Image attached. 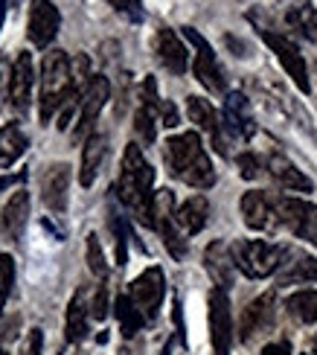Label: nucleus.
I'll return each instance as SVG.
<instances>
[{
	"instance_id": "nucleus-1",
	"label": "nucleus",
	"mask_w": 317,
	"mask_h": 355,
	"mask_svg": "<svg viewBox=\"0 0 317 355\" xmlns=\"http://www.w3.org/2000/svg\"><path fill=\"white\" fill-rule=\"evenodd\" d=\"M152 187H155L152 164L146 160L137 143H128L123 152V166H119L114 192H117V198L123 201V207H128L131 216L146 227H152V201H155Z\"/></svg>"
},
{
	"instance_id": "nucleus-2",
	"label": "nucleus",
	"mask_w": 317,
	"mask_h": 355,
	"mask_svg": "<svg viewBox=\"0 0 317 355\" xmlns=\"http://www.w3.org/2000/svg\"><path fill=\"white\" fill-rule=\"evenodd\" d=\"M163 160L169 172L178 178L180 184L192 189H209L216 187V169L209 160L198 131H184L163 143Z\"/></svg>"
},
{
	"instance_id": "nucleus-3",
	"label": "nucleus",
	"mask_w": 317,
	"mask_h": 355,
	"mask_svg": "<svg viewBox=\"0 0 317 355\" xmlns=\"http://www.w3.org/2000/svg\"><path fill=\"white\" fill-rule=\"evenodd\" d=\"M85 96L73 85V62L65 50H50L41 62V87H38V116L41 125H50L53 116H58L70 96Z\"/></svg>"
},
{
	"instance_id": "nucleus-4",
	"label": "nucleus",
	"mask_w": 317,
	"mask_h": 355,
	"mask_svg": "<svg viewBox=\"0 0 317 355\" xmlns=\"http://www.w3.org/2000/svg\"><path fill=\"white\" fill-rule=\"evenodd\" d=\"M230 250H233L236 271H241L248 279L274 277L282 265V257H285L282 245L265 242V239H239L230 245Z\"/></svg>"
},
{
	"instance_id": "nucleus-5",
	"label": "nucleus",
	"mask_w": 317,
	"mask_h": 355,
	"mask_svg": "<svg viewBox=\"0 0 317 355\" xmlns=\"http://www.w3.org/2000/svg\"><path fill=\"white\" fill-rule=\"evenodd\" d=\"M256 29H271V33H282V35H297L309 44H317V9L309 0H289L282 3L274 15V21Z\"/></svg>"
},
{
	"instance_id": "nucleus-6",
	"label": "nucleus",
	"mask_w": 317,
	"mask_h": 355,
	"mask_svg": "<svg viewBox=\"0 0 317 355\" xmlns=\"http://www.w3.org/2000/svg\"><path fill=\"white\" fill-rule=\"evenodd\" d=\"M152 230H157L163 236V245L166 250L175 257V259H184L187 257V239H184V230L178 227L175 221V192L172 189H157L155 192V201H152Z\"/></svg>"
},
{
	"instance_id": "nucleus-7",
	"label": "nucleus",
	"mask_w": 317,
	"mask_h": 355,
	"mask_svg": "<svg viewBox=\"0 0 317 355\" xmlns=\"http://www.w3.org/2000/svg\"><path fill=\"white\" fill-rule=\"evenodd\" d=\"M262 35V41L268 44V50L277 55V62L282 64V70L289 73V79L297 85L300 94H311V82H309V64L300 47L282 33H271V29H256Z\"/></svg>"
},
{
	"instance_id": "nucleus-8",
	"label": "nucleus",
	"mask_w": 317,
	"mask_h": 355,
	"mask_svg": "<svg viewBox=\"0 0 317 355\" xmlns=\"http://www.w3.org/2000/svg\"><path fill=\"white\" fill-rule=\"evenodd\" d=\"M277 216H280V227H285L297 239L317 248V204L306 198H294V196H280Z\"/></svg>"
},
{
	"instance_id": "nucleus-9",
	"label": "nucleus",
	"mask_w": 317,
	"mask_h": 355,
	"mask_svg": "<svg viewBox=\"0 0 317 355\" xmlns=\"http://www.w3.org/2000/svg\"><path fill=\"white\" fill-rule=\"evenodd\" d=\"M184 38L195 47V62H192V73L209 94H224L228 91V82H224V70L219 64V58L209 47V41L192 26H184Z\"/></svg>"
},
{
	"instance_id": "nucleus-10",
	"label": "nucleus",
	"mask_w": 317,
	"mask_h": 355,
	"mask_svg": "<svg viewBox=\"0 0 317 355\" xmlns=\"http://www.w3.org/2000/svg\"><path fill=\"white\" fill-rule=\"evenodd\" d=\"M187 116H189V123H195V128H201L204 135L209 137L213 149L221 157H228L230 135H228V128H224L221 114L213 108V102L204 99V96H187Z\"/></svg>"
},
{
	"instance_id": "nucleus-11",
	"label": "nucleus",
	"mask_w": 317,
	"mask_h": 355,
	"mask_svg": "<svg viewBox=\"0 0 317 355\" xmlns=\"http://www.w3.org/2000/svg\"><path fill=\"white\" fill-rule=\"evenodd\" d=\"M209 344H213V355H230V347H233L230 297H228V288H219V286L209 291Z\"/></svg>"
},
{
	"instance_id": "nucleus-12",
	"label": "nucleus",
	"mask_w": 317,
	"mask_h": 355,
	"mask_svg": "<svg viewBox=\"0 0 317 355\" xmlns=\"http://www.w3.org/2000/svg\"><path fill=\"white\" fill-rule=\"evenodd\" d=\"M128 297L134 300V306L140 309V315L146 318V323H152L163 306V297H166V279H163V271L157 265L146 268L134 283L128 286Z\"/></svg>"
},
{
	"instance_id": "nucleus-13",
	"label": "nucleus",
	"mask_w": 317,
	"mask_h": 355,
	"mask_svg": "<svg viewBox=\"0 0 317 355\" xmlns=\"http://www.w3.org/2000/svg\"><path fill=\"white\" fill-rule=\"evenodd\" d=\"M58 29H62V12L55 9L53 0H29V21H26V38L38 50H50Z\"/></svg>"
},
{
	"instance_id": "nucleus-14",
	"label": "nucleus",
	"mask_w": 317,
	"mask_h": 355,
	"mask_svg": "<svg viewBox=\"0 0 317 355\" xmlns=\"http://www.w3.org/2000/svg\"><path fill=\"white\" fill-rule=\"evenodd\" d=\"M108 99H111V82L105 76H94L87 85L85 96H82L79 120H76V125H73V140L76 143H85L96 131V120H99V114H102Z\"/></svg>"
},
{
	"instance_id": "nucleus-15",
	"label": "nucleus",
	"mask_w": 317,
	"mask_h": 355,
	"mask_svg": "<svg viewBox=\"0 0 317 355\" xmlns=\"http://www.w3.org/2000/svg\"><path fill=\"white\" fill-rule=\"evenodd\" d=\"M274 318H277V297H274V291H265L256 300H250L245 306V312H241V318H239V341L250 344L253 338L265 335L271 327H274Z\"/></svg>"
},
{
	"instance_id": "nucleus-16",
	"label": "nucleus",
	"mask_w": 317,
	"mask_h": 355,
	"mask_svg": "<svg viewBox=\"0 0 317 355\" xmlns=\"http://www.w3.org/2000/svg\"><path fill=\"white\" fill-rule=\"evenodd\" d=\"M239 210L245 225L256 233H274L280 227V216H277V198H271L268 192L259 189H250L241 196L239 201Z\"/></svg>"
},
{
	"instance_id": "nucleus-17",
	"label": "nucleus",
	"mask_w": 317,
	"mask_h": 355,
	"mask_svg": "<svg viewBox=\"0 0 317 355\" xmlns=\"http://www.w3.org/2000/svg\"><path fill=\"white\" fill-rule=\"evenodd\" d=\"M33 85H35V70H33V55L26 50L18 53V58L9 67V108L15 114L26 116L33 105Z\"/></svg>"
},
{
	"instance_id": "nucleus-18",
	"label": "nucleus",
	"mask_w": 317,
	"mask_h": 355,
	"mask_svg": "<svg viewBox=\"0 0 317 355\" xmlns=\"http://www.w3.org/2000/svg\"><path fill=\"white\" fill-rule=\"evenodd\" d=\"M221 120L228 135L236 140H250L256 135V120H253V108L245 94H228L224 96V108H221Z\"/></svg>"
},
{
	"instance_id": "nucleus-19",
	"label": "nucleus",
	"mask_w": 317,
	"mask_h": 355,
	"mask_svg": "<svg viewBox=\"0 0 317 355\" xmlns=\"http://www.w3.org/2000/svg\"><path fill=\"white\" fill-rule=\"evenodd\" d=\"M70 198V166L67 164H53L41 175V201L50 213L62 216L67 210Z\"/></svg>"
},
{
	"instance_id": "nucleus-20",
	"label": "nucleus",
	"mask_w": 317,
	"mask_h": 355,
	"mask_svg": "<svg viewBox=\"0 0 317 355\" xmlns=\"http://www.w3.org/2000/svg\"><path fill=\"white\" fill-rule=\"evenodd\" d=\"M155 55L157 62L172 73V76H184L187 67H189V50L187 44L180 41V35L169 26H160L157 35H155Z\"/></svg>"
},
{
	"instance_id": "nucleus-21",
	"label": "nucleus",
	"mask_w": 317,
	"mask_h": 355,
	"mask_svg": "<svg viewBox=\"0 0 317 355\" xmlns=\"http://www.w3.org/2000/svg\"><path fill=\"white\" fill-rule=\"evenodd\" d=\"M317 283V259L303 250L285 248L282 265L277 271V286H309Z\"/></svg>"
},
{
	"instance_id": "nucleus-22",
	"label": "nucleus",
	"mask_w": 317,
	"mask_h": 355,
	"mask_svg": "<svg viewBox=\"0 0 317 355\" xmlns=\"http://www.w3.org/2000/svg\"><path fill=\"white\" fill-rule=\"evenodd\" d=\"M265 169H268L271 178H274V184L285 192H314L311 178L303 169H297L291 160L285 155H280V152H274L265 160Z\"/></svg>"
},
{
	"instance_id": "nucleus-23",
	"label": "nucleus",
	"mask_w": 317,
	"mask_h": 355,
	"mask_svg": "<svg viewBox=\"0 0 317 355\" xmlns=\"http://www.w3.org/2000/svg\"><path fill=\"white\" fill-rule=\"evenodd\" d=\"M204 268L219 288H230L233 279H236V262H233L230 245L221 242V239L209 242L207 250H204Z\"/></svg>"
},
{
	"instance_id": "nucleus-24",
	"label": "nucleus",
	"mask_w": 317,
	"mask_h": 355,
	"mask_svg": "<svg viewBox=\"0 0 317 355\" xmlns=\"http://www.w3.org/2000/svg\"><path fill=\"white\" fill-rule=\"evenodd\" d=\"M90 320H94V312H90V291L82 286L67 303V318H65V338L70 344H82L87 332H90Z\"/></svg>"
},
{
	"instance_id": "nucleus-25",
	"label": "nucleus",
	"mask_w": 317,
	"mask_h": 355,
	"mask_svg": "<svg viewBox=\"0 0 317 355\" xmlns=\"http://www.w3.org/2000/svg\"><path fill=\"white\" fill-rule=\"evenodd\" d=\"M26 218H29V192L26 189H15L12 198L3 207L0 216V230L12 245H21L24 230H26Z\"/></svg>"
},
{
	"instance_id": "nucleus-26",
	"label": "nucleus",
	"mask_w": 317,
	"mask_h": 355,
	"mask_svg": "<svg viewBox=\"0 0 317 355\" xmlns=\"http://www.w3.org/2000/svg\"><path fill=\"white\" fill-rule=\"evenodd\" d=\"M105 155H108V137L94 131L82 146V166H79V184L82 187H94L96 175L105 164Z\"/></svg>"
},
{
	"instance_id": "nucleus-27",
	"label": "nucleus",
	"mask_w": 317,
	"mask_h": 355,
	"mask_svg": "<svg viewBox=\"0 0 317 355\" xmlns=\"http://www.w3.org/2000/svg\"><path fill=\"white\" fill-rule=\"evenodd\" d=\"M175 221H178V227L184 230L187 236L201 233V230L207 227V221H209V201H207L204 196L187 198V201L175 210Z\"/></svg>"
},
{
	"instance_id": "nucleus-28",
	"label": "nucleus",
	"mask_w": 317,
	"mask_h": 355,
	"mask_svg": "<svg viewBox=\"0 0 317 355\" xmlns=\"http://www.w3.org/2000/svg\"><path fill=\"white\" fill-rule=\"evenodd\" d=\"M29 149V140L18 123L0 125V169H9L21 160V155Z\"/></svg>"
},
{
	"instance_id": "nucleus-29",
	"label": "nucleus",
	"mask_w": 317,
	"mask_h": 355,
	"mask_svg": "<svg viewBox=\"0 0 317 355\" xmlns=\"http://www.w3.org/2000/svg\"><path fill=\"white\" fill-rule=\"evenodd\" d=\"M114 312H117V320H119V332H123V338H134L143 327H146V318L140 315V309L134 306V300L126 294H119L117 303H114Z\"/></svg>"
},
{
	"instance_id": "nucleus-30",
	"label": "nucleus",
	"mask_w": 317,
	"mask_h": 355,
	"mask_svg": "<svg viewBox=\"0 0 317 355\" xmlns=\"http://www.w3.org/2000/svg\"><path fill=\"white\" fill-rule=\"evenodd\" d=\"M289 315L297 318L300 323H317V291L306 288V291H294L289 300H285Z\"/></svg>"
},
{
	"instance_id": "nucleus-31",
	"label": "nucleus",
	"mask_w": 317,
	"mask_h": 355,
	"mask_svg": "<svg viewBox=\"0 0 317 355\" xmlns=\"http://www.w3.org/2000/svg\"><path fill=\"white\" fill-rule=\"evenodd\" d=\"M157 111L155 108H148V105H137V111H134V135H137L146 146L148 143H155V137H157Z\"/></svg>"
},
{
	"instance_id": "nucleus-32",
	"label": "nucleus",
	"mask_w": 317,
	"mask_h": 355,
	"mask_svg": "<svg viewBox=\"0 0 317 355\" xmlns=\"http://www.w3.org/2000/svg\"><path fill=\"white\" fill-rule=\"evenodd\" d=\"M85 257H87V268H90V274H94L99 283H105V279H108V262H105V250H102V245H99V239H96L94 233L87 236Z\"/></svg>"
},
{
	"instance_id": "nucleus-33",
	"label": "nucleus",
	"mask_w": 317,
	"mask_h": 355,
	"mask_svg": "<svg viewBox=\"0 0 317 355\" xmlns=\"http://www.w3.org/2000/svg\"><path fill=\"white\" fill-rule=\"evenodd\" d=\"M111 230H114V239H117V265H126L128 262V225H126V218L119 216L114 207H111Z\"/></svg>"
},
{
	"instance_id": "nucleus-34",
	"label": "nucleus",
	"mask_w": 317,
	"mask_h": 355,
	"mask_svg": "<svg viewBox=\"0 0 317 355\" xmlns=\"http://www.w3.org/2000/svg\"><path fill=\"white\" fill-rule=\"evenodd\" d=\"M15 286V259L9 254H0V315L9 303V294Z\"/></svg>"
},
{
	"instance_id": "nucleus-35",
	"label": "nucleus",
	"mask_w": 317,
	"mask_h": 355,
	"mask_svg": "<svg viewBox=\"0 0 317 355\" xmlns=\"http://www.w3.org/2000/svg\"><path fill=\"white\" fill-rule=\"evenodd\" d=\"M105 3L131 24H143V18H146V9H143L140 0H105Z\"/></svg>"
},
{
	"instance_id": "nucleus-36",
	"label": "nucleus",
	"mask_w": 317,
	"mask_h": 355,
	"mask_svg": "<svg viewBox=\"0 0 317 355\" xmlns=\"http://www.w3.org/2000/svg\"><path fill=\"white\" fill-rule=\"evenodd\" d=\"M236 166H239V175L245 178V181H256V178L262 175V169H265L262 157L253 155V152H241V155L236 157Z\"/></svg>"
},
{
	"instance_id": "nucleus-37",
	"label": "nucleus",
	"mask_w": 317,
	"mask_h": 355,
	"mask_svg": "<svg viewBox=\"0 0 317 355\" xmlns=\"http://www.w3.org/2000/svg\"><path fill=\"white\" fill-rule=\"evenodd\" d=\"M90 312H94V320H105L108 318V286L99 283L94 297H90Z\"/></svg>"
},
{
	"instance_id": "nucleus-38",
	"label": "nucleus",
	"mask_w": 317,
	"mask_h": 355,
	"mask_svg": "<svg viewBox=\"0 0 317 355\" xmlns=\"http://www.w3.org/2000/svg\"><path fill=\"white\" fill-rule=\"evenodd\" d=\"M157 120H160V125H166V128H178V125H180V114H178V108L172 105L169 99H163V102H160Z\"/></svg>"
},
{
	"instance_id": "nucleus-39",
	"label": "nucleus",
	"mask_w": 317,
	"mask_h": 355,
	"mask_svg": "<svg viewBox=\"0 0 317 355\" xmlns=\"http://www.w3.org/2000/svg\"><path fill=\"white\" fill-rule=\"evenodd\" d=\"M41 347H44L41 329H29V335H26V341H24V347H21L18 355H41Z\"/></svg>"
},
{
	"instance_id": "nucleus-40",
	"label": "nucleus",
	"mask_w": 317,
	"mask_h": 355,
	"mask_svg": "<svg viewBox=\"0 0 317 355\" xmlns=\"http://www.w3.org/2000/svg\"><path fill=\"white\" fill-rule=\"evenodd\" d=\"M15 329H18V320H6V323H0V355H9V344H12V338H15Z\"/></svg>"
},
{
	"instance_id": "nucleus-41",
	"label": "nucleus",
	"mask_w": 317,
	"mask_h": 355,
	"mask_svg": "<svg viewBox=\"0 0 317 355\" xmlns=\"http://www.w3.org/2000/svg\"><path fill=\"white\" fill-rule=\"evenodd\" d=\"M262 355H291V344L289 341H274L262 349Z\"/></svg>"
},
{
	"instance_id": "nucleus-42",
	"label": "nucleus",
	"mask_w": 317,
	"mask_h": 355,
	"mask_svg": "<svg viewBox=\"0 0 317 355\" xmlns=\"http://www.w3.org/2000/svg\"><path fill=\"white\" fill-rule=\"evenodd\" d=\"M6 6L9 0H0V29H3V21H6Z\"/></svg>"
},
{
	"instance_id": "nucleus-43",
	"label": "nucleus",
	"mask_w": 317,
	"mask_h": 355,
	"mask_svg": "<svg viewBox=\"0 0 317 355\" xmlns=\"http://www.w3.org/2000/svg\"><path fill=\"white\" fill-rule=\"evenodd\" d=\"M311 352H314V355H317V335H314V338H311Z\"/></svg>"
}]
</instances>
